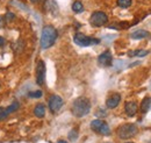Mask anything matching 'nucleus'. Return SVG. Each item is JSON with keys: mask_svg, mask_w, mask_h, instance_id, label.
<instances>
[{"mask_svg": "<svg viewBox=\"0 0 151 143\" xmlns=\"http://www.w3.org/2000/svg\"><path fill=\"white\" fill-rule=\"evenodd\" d=\"M30 1H32L33 4H37V2H40L41 0H30Z\"/></svg>", "mask_w": 151, "mask_h": 143, "instance_id": "nucleus-27", "label": "nucleus"}, {"mask_svg": "<svg viewBox=\"0 0 151 143\" xmlns=\"http://www.w3.org/2000/svg\"><path fill=\"white\" fill-rule=\"evenodd\" d=\"M91 129L100 135H104V136H107L111 134V129H109L108 125L104 120H100V119L93 120L91 122Z\"/></svg>", "mask_w": 151, "mask_h": 143, "instance_id": "nucleus-5", "label": "nucleus"}, {"mask_svg": "<svg viewBox=\"0 0 151 143\" xmlns=\"http://www.w3.org/2000/svg\"><path fill=\"white\" fill-rule=\"evenodd\" d=\"M57 33L56 28L48 25V26H44L42 28V33H41V40H40V44H41V48L42 49H48L50 47L54 46V43L56 42Z\"/></svg>", "mask_w": 151, "mask_h": 143, "instance_id": "nucleus-1", "label": "nucleus"}, {"mask_svg": "<svg viewBox=\"0 0 151 143\" xmlns=\"http://www.w3.org/2000/svg\"><path fill=\"white\" fill-rule=\"evenodd\" d=\"M34 114L37 118H43L45 115V106L43 104H37L34 108Z\"/></svg>", "mask_w": 151, "mask_h": 143, "instance_id": "nucleus-13", "label": "nucleus"}, {"mask_svg": "<svg viewBox=\"0 0 151 143\" xmlns=\"http://www.w3.org/2000/svg\"><path fill=\"white\" fill-rule=\"evenodd\" d=\"M14 18H15L14 13H12V12H7L6 15H5V21H6V22H11L12 20H14Z\"/></svg>", "mask_w": 151, "mask_h": 143, "instance_id": "nucleus-23", "label": "nucleus"}, {"mask_svg": "<svg viewBox=\"0 0 151 143\" xmlns=\"http://www.w3.org/2000/svg\"><path fill=\"white\" fill-rule=\"evenodd\" d=\"M0 87H1V84H0Z\"/></svg>", "mask_w": 151, "mask_h": 143, "instance_id": "nucleus-30", "label": "nucleus"}, {"mask_svg": "<svg viewBox=\"0 0 151 143\" xmlns=\"http://www.w3.org/2000/svg\"><path fill=\"white\" fill-rule=\"evenodd\" d=\"M20 107V104L18 103V101H14V103H12L8 107L6 108L7 109V113L8 114H11V113H13V112H15V110H18Z\"/></svg>", "mask_w": 151, "mask_h": 143, "instance_id": "nucleus-18", "label": "nucleus"}, {"mask_svg": "<svg viewBox=\"0 0 151 143\" xmlns=\"http://www.w3.org/2000/svg\"><path fill=\"white\" fill-rule=\"evenodd\" d=\"M126 143H134V142H126Z\"/></svg>", "mask_w": 151, "mask_h": 143, "instance_id": "nucleus-29", "label": "nucleus"}, {"mask_svg": "<svg viewBox=\"0 0 151 143\" xmlns=\"http://www.w3.org/2000/svg\"><path fill=\"white\" fill-rule=\"evenodd\" d=\"M9 114L7 113V109L5 107H0V121L1 120H5Z\"/></svg>", "mask_w": 151, "mask_h": 143, "instance_id": "nucleus-22", "label": "nucleus"}, {"mask_svg": "<svg viewBox=\"0 0 151 143\" xmlns=\"http://www.w3.org/2000/svg\"><path fill=\"white\" fill-rule=\"evenodd\" d=\"M64 105V100L59 95H52L49 99V109L51 113H57Z\"/></svg>", "mask_w": 151, "mask_h": 143, "instance_id": "nucleus-8", "label": "nucleus"}, {"mask_svg": "<svg viewBox=\"0 0 151 143\" xmlns=\"http://www.w3.org/2000/svg\"><path fill=\"white\" fill-rule=\"evenodd\" d=\"M98 63H99V65H101V66H111L112 65V63H113V56L111 54V51H104L102 54L99 55V57H98Z\"/></svg>", "mask_w": 151, "mask_h": 143, "instance_id": "nucleus-9", "label": "nucleus"}, {"mask_svg": "<svg viewBox=\"0 0 151 143\" xmlns=\"http://www.w3.org/2000/svg\"><path fill=\"white\" fill-rule=\"evenodd\" d=\"M132 0H117V6L121 8H128L132 6Z\"/></svg>", "mask_w": 151, "mask_h": 143, "instance_id": "nucleus-19", "label": "nucleus"}, {"mask_svg": "<svg viewBox=\"0 0 151 143\" xmlns=\"http://www.w3.org/2000/svg\"><path fill=\"white\" fill-rule=\"evenodd\" d=\"M78 137V130L77 129H72L70 133H69V139L70 141H76Z\"/></svg>", "mask_w": 151, "mask_h": 143, "instance_id": "nucleus-21", "label": "nucleus"}, {"mask_svg": "<svg viewBox=\"0 0 151 143\" xmlns=\"http://www.w3.org/2000/svg\"><path fill=\"white\" fill-rule=\"evenodd\" d=\"M42 91L41 90H37V91H32V92H29V97L30 98H35V99H37V98H41L42 97Z\"/></svg>", "mask_w": 151, "mask_h": 143, "instance_id": "nucleus-20", "label": "nucleus"}, {"mask_svg": "<svg viewBox=\"0 0 151 143\" xmlns=\"http://www.w3.org/2000/svg\"><path fill=\"white\" fill-rule=\"evenodd\" d=\"M137 133H138V128L134 124H126L117 128V136L122 140L132 139Z\"/></svg>", "mask_w": 151, "mask_h": 143, "instance_id": "nucleus-3", "label": "nucleus"}, {"mask_svg": "<svg viewBox=\"0 0 151 143\" xmlns=\"http://www.w3.org/2000/svg\"><path fill=\"white\" fill-rule=\"evenodd\" d=\"M90 22L93 27H101V26H105L108 22V17H107L106 13H104L101 11H98V12H94L91 15Z\"/></svg>", "mask_w": 151, "mask_h": 143, "instance_id": "nucleus-6", "label": "nucleus"}, {"mask_svg": "<svg viewBox=\"0 0 151 143\" xmlns=\"http://www.w3.org/2000/svg\"><path fill=\"white\" fill-rule=\"evenodd\" d=\"M137 104L135 101H127L126 105H124V112L128 116H135L136 113H137Z\"/></svg>", "mask_w": 151, "mask_h": 143, "instance_id": "nucleus-11", "label": "nucleus"}, {"mask_svg": "<svg viewBox=\"0 0 151 143\" xmlns=\"http://www.w3.org/2000/svg\"><path fill=\"white\" fill-rule=\"evenodd\" d=\"M149 143H151V141H150V142H149Z\"/></svg>", "mask_w": 151, "mask_h": 143, "instance_id": "nucleus-31", "label": "nucleus"}, {"mask_svg": "<svg viewBox=\"0 0 151 143\" xmlns=\"http://www.w3.org/2000/svg\"><path fill=\"white\" fill-rule=\"evenodd\" d=\"M95 115H96V116H101V118H105V116H106L107 114H106V113H105V112H104L102 109H99V110H96Z\"/></svg>", "mask_w": 151, "mask_h": 143, "instance_id": "nucleus-24", "label": "nucleus"}, {"mask_svg": "<svg viewBox=\"0 0 151 143\" xmlns=\"http://www.w3.org/2000/svg\"><path fill=\"white\" fill-rule=\"evenodd\" d=\"M121 101V95L119 93H115V94H112L107 100H106V107L108 109H114L119 106Z\"/></svg>", "mask_w": 151, "mask_h": 143, "instance_id": "nucleus-10", "label": "nucleus"}, {"mask_svg": "<svg viewBox=\"0 0 151 143\" xmlns=\"http://www.w3.org/2000/svg\"><path fill=\"white\" fill-rule=\"evenodd\" d=\"M91 110V101L85 97L77 98L71 107V112L76 118H83L87 115Z\"/></svg>", "mask_w": 151, "mask_h": 143, "instance_id": "nucleus-2", "label": "nucleus"}, {"mask_svg": "<svg viewBox=\"0 0 151 143\" xmlns=\"http://www.w3.org/2000/svg\"><path fill=\"white\" fill-rule=\"evenodd\" d=\"M149 35V33L144 29H138V30H135L130 34V37L134 38V40H141V38H144Z\"/></svg>", "mask_w": 151, "mask_h": 143, "instance_id": "nucleus-12", "label": "nucleus"}, {"mask_svg": "<svg viewBox=\"0 0 151 143\" xmlns=\"http://www.w3.org/2000/svg\"><path fill=\"white\" fill-rule=\"evenodd\" d=\"M151 108V97H148L145 99H143L142 104H141V112L142 113H147Z\"/></svg>", "mask_w": 151, "mask_h": 143, "instance_id": "nucleus-14", "label": "nucleus"}, {"mask_svg": "<svg viewBox=\"0 0 151 143\" xmlns=\"http://www.w3.org/2000/svg\"><path fill=\"white\" fill-rule=\"evenodd\" d=\"M45 82V63L43 61H38L36 65V83L42 86Z\"/></svg>", "mask_w": 151, "mask_h": 143, "instance_id": "nucleus-7", "label": "nucleus"}, {"mask_svg": "<svg viewBox=\"0 0 151 143\" xmlns=\"http://www.w3.org/2000/svg\"><path fill=\"white\" fill-rule=\"evenodd\" d=\"M72 11L76 12V13H80V12H83V11H84V6H83V4H81L80 1H75V2L72 4Z\"/></svg>", "mask_w": 151, "mask_h": 143, "instance_id": "nucleus-17", "label": "nucleus"}, {"mask_svg": "<svg viewBox=\"0 0 151 143\" xmlns=\"http://www.w3.org/2000/svg\"><path fill=\"white\" fill-rule=\"evenodd\" d=\"M4 26V19H2V17L0 15V28Z\"/></svg>", "mask_w": 151, "mask_h": 143, "instance_id": "nucleus-26", "label": "nucleus"}, {"mask_svg": "<svg viewBox=\"0 0 151 143\" xmlns=\"http://www.w3.org/2000/svg\"><path fill=\"white\" fill-rule=\"evenodd\" d=\"M45 8H47L49 12L54 13V14H55V12L58 11V7H57V4L55 0H47V1H45Z\"/></svg>", "mask_w": 151, "mask_h": 143, "instance_id": "nucleus-15", "label": "nucleus"}, {"mask_svg": "<svg viewBox=\"0 0 151 143\" xmlns=\"http://www.w3.org/2000/svg\"><path fill=\"white\" fill-rule=\"evenodd\" d=\"M57 143H68L66 141H63V140H60V141H58Z\"/></svg>", "mask_w": 151, "mask_h": 143, "instance_id": "nucleus-28", "label": "nucleus"}, {"mask_svg": "<svg viewBox=\"0 0 151 143\" xmlns=\"http://www.w3.org/2000/svg\"><path fill=\"white\" fill-rule=\"evenodd\" d=\"M73 41L76 44H78L80 47H90V46H94V44L100 43V40L94 38V37H90V36L81 34V33H77L73 36Z\"/></svg>", "mask_w": 151, "mask_h": 143, "instance_id": "nucleus-4", "label": "nucleus"}, {"mask_svg": "<svg viewBox=\"0 0 151 143\" xmlns=\"http://www.w3.org/2000/svg\"><path fill=\"white\" fill-rule=\"evenodd\" d=\"M148 54H149V51H148V50H142V49H139V50H135V51H130V53H128V56H129V57H134V56L144 57V56H147Z\"/></svg>", "mask_w": 151, "mask_h": 143, "instance_id": "nucleus-16", "label": "nucleus"}, {"mask_svg": "<svg viewBox=\"0 0 151 143\" xmlns=\"http://www.w3.org/2000/svg\"><path fill=\"white\" fill-rule=\"evenodd\" d=\"M5 44V38L2 36H0V47H2Z\"/></svg>", "mask_w": 151, "mask_h": 143, "instance_id": "nucleus-25", "label": "nucleus"}]
</instances>
